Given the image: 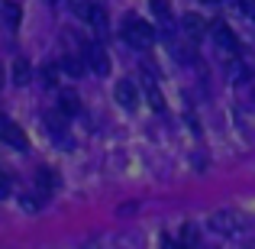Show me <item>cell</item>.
Listing matches in <instances>:
<instances>
[{
    "mask_svg": "<svg viewBox=\"0 0 255 249\" xmlns=\"http://www.w3.org/2000/svg\"><path fill=\"white\" fill-rule=\"evenodd\" d=\"M123 39L132 45V49L145 52L152 42H155V29H152L145 19H139V16H126V23H123Z\"/></svg>",
    "mask_w": 255,
    "mask_h": 249,
    "instance_id": "6da1fadb",
    "label": "cell"
},
{
    "mask_svg": "<svg viewBox=\"0 0 255 249\" xmlns=\"http://www.w3.org/2000/svg\"><path fill=\"white\" fill-rule=\"evenodd\" d=\"M87 23H91L94 29L100 32V36H104V32H107V13L100 10V6H94V10H91V19H87Z\"/></svg>",
    "mask_w": 255,
    "mask_h": 249,
    "instance_id": "2e32d148",
    "label": "cell"
},
{
    "mask_svg": "<svg viewBox=\"0 0 255 249\" xmlns=\"http://www.w3.org/2000/svg\"><path fill=\"white\" fill-rule=\"evenodd\" d=\"M36 188H39V194H42V198H49L52 191H55L58 188V175H55V168H39L36 172Z\"/></svg>",
    "mask_w": 255,
    "mask_h": 249,
    "instance_id": "9c48e42d",
    "label": "cell"
},
{
    "mask_svg": "<svg viewBox=\"0 0 255 249\" xmlns=\"http://www.w3.org/2000/svg\"><path fill=\"white\" fill-rule=\"evenodd\" d=\"M71 10H75L81 19H91V10H94V3H91V0H71Z\"/></svg>",
    "mask_w": 255,
    "mask_h": 249,
    "instance_id": "e0dca14e",
    "label": "cell"
},
{
    "mask_svg": "<svg viewBox=\"0 0 255 249\" xmlns=\"http://www.w3.org/2000/svg\"><path fill=\"white\" fill-rule=\"evenodd\" d=\"M226 75H230L233 84H246L252 78V68L246 62H239V58H230V62H226Z\"/></svg>",
    "mask_w": 255,
    "mask_h": 249,
    "instance_id": "30bf717a",
    "label": "cell"
},
{
    "mask_svg": "<svg viewBox=\"0 0 255 249\" xmlns=\"http://www.w3.org/2000/svg\"><path fill=\"white\" fill-rule=\"evenodd\" d=\"M0 23H3L6 29H16L19 26V6L13 3V0H0Z\"/></svg>",
    "mask_w": 255,
    "mask_h": 249,
    "instance_id": "8fae6325",
    "label": "cell"
},
{
    "mask_svg": "<svg viewBox=\"0 0 255 249\" xmlns=\"http://www.w3.org/2000/svg\"><path fill=\"white\" fill-rule=\"evenodd\" d=\"M6 194H10V175H6L3 168H0V201H3Z\"/></svg>",
    "mask_w": 255,
    "mask_h": 249,
    "instance_id": "ffe728a7",
    "label": "cell"
},
{
    "mask_svg": "<svg viewBox=\"0 0 255 249\" xmlns=\"http://www.w3.org/2000/svg\"><path fill=\"white\" fill-rule=\"evenodd\" d=\"M236 3H239V10H243V16L255 23V0H236Z\"/></svg>",
    "mask_w": 255,
    "mask_h": 249,
    "instance_id": "d6986e66",
    "label": "cell"
},
{
    "mask_svg": "<svg viewBox=\"0 0 255 249\" xmlns=\"http://www.w3.org/2000/svg\"><path fill=\"white\" fill-rule=\"evenodd\" d=\"M181 32H184L191 42H197V39L207 36V23L197 16V13H184V16H181Z\"/></svg>",
    "mask_w": 255,
    "mask_h": 249,
    "instance_id": "8992f818",
    "label": "cell"
},
{
    "mask_svg": "<svg viewBox=\"0 0 255 249\" xmlns=\"http://www.w3.org/2000/svg\"><path fill=\"white\" fill-rule=\"evenodd\" d=\"M13 81L16 84L29 81V62H26V58H16V62H13Z\"/></svg>",
    "mask_w": 255,
    "mask_h": 249,
    "instance_id": "9a60e30c",
    "label": "cell"
},
{
    "mask_svg": "<svg viewBox=\"0 0 255 249\" xmlns=\"http://www.w3.org/2000/svg\"><path fill=\"white\" fill-rule=\"evenodd\" d=\"M210 227L217 233H223V237H233V233L239 230V220H236V214H230V211H217L210 217Z\"/></svg>",
    "mask_w": 255,
    "mask_h": 249,
    "instance_id": "52a82bcc",
    "label": "cell"
},
{
    "mask_svg": "<svg viewBox=\"0 0 255 249\" xmlns=\"http://www.w3.org/2000/svg\"><path fill=\"white\" fill-rule=\"evenodd\" d=\"M178 246H181V249H197V246H200V230H197V224H184V227H181Z\"/></svg>",
    "mask_w": 255,
    "mask_h": 249,
    "instance_id": "7c38bea8",
    "label": "cell"
},
{
    "mask_svg": "<svg viewBox=\"0 0 255 249\" xmlns=\"http://www.w3.org/2000/svg\"><path fill=\"white\" fill-rule=\"evenodd\" d=\"M213 42H217V49H220V55L230 62V58H239V39H236V32L230 29V26H223V23H213Z\"/></svg>",
    "mask_w": 255,
    "mask_h": 249,
    "instance_id": "3957f363",
    "label": "cell"
},
{
    "mask_svg": "<svg viewBox=\"0 0 255 249\" xmlns=\"http://www.w3.org/2000/svg\"><path fill=\"white\" fill-rule=\"evenodd\" d=\"M45 130H49V136L55 139L62 149H71V136H68V126H65V113L62 110H55V113L45 117Z\"/></svg>",
    "mask_w": 255,
    "mask_h": 249,
    "instance_id": "5b68a950",
    "label": "cell"
},
{
    "mask_svg": "<svg viewBox=\"0 0 255 249\" xmlns=\"http://www.w3.org/2000/svg\"><path fill=\"white\" fill-rule=\"evenodd\" d=\"M58 110L65 113V117H75L78 110H81V100H78L75 91H58Z\"/></svg>",
    "mask_w": 255,
    "mask_h": 249,
    "instance_id": "5bb4252c",
    "label": "cell"
},
{
    "mask_svg": "<svg viewBox=\"0 0 255 249\" xmlns=\"http://www.w3.org/2000/svg\"><path fill=\"white\" fill-rule=\"evenodd\" d=\"M117 100H120L123 107H129V110H132V107L139 104V87L132 84L129 78H123V81H117Z\"/></svg>",
    "mask_w": 255,
    "mask_h": 249,
    "instance_id": "ba28073f",
    "label": "cell"
},
{
    "mask_svg": "<svg viewBox=\"0 0 255 249\" xmlns=\"http://www.w3.org/2000/svg\"><path fill=\"white\" fill-rule=\"evenodd\" d=\"M0 87H3V68H0Z\"/></svg>",
    "mask_w": 255,
    "mask_h": 249,
    "instance_id": "7402d4cb",
    "label": "cell"
},
{
    "mask_svg": "<svg viewBox=\"0 0 255 249\" xmlns=\"http://www.w3.org/2000/svg\"><path fill=\"white\" fill-rule=\"evenodd\" d=\"M81 52H84V62H87V68H91L94 75H107V71H110V55H107V49L97 42V39H84Z\"/></svg>",
    "mask_w": 255,
    "mask_h": 249,
    "instance_id": "7a4b0ae2",
    "label": "cell"
},
{
    "mask_svg": "<svg viewBox=\"0 0 255 249\" xmlns=\"http://www.w3.org/2000/svg\"><path fill=\"white\" fill-rule=\"evenodd\" d=\"M165 249H181V246H178V240H165Z\"/></svg>",
    "mask_w": 255,
    "mask_h": 249,
    "instance_id": "44dd1931",
    "label": "cell"
},
{
    "mask_svg": "<svg viewBox=\"0 0 255 249\" xmlns=\"http://www.w3.org/2000/svg\"><path fill=\"white\" fill-rule=\"evenodd\" d=\"M42 81H45V84H55V81H58V65H52V62L42 65Z\"/></svg>",
    "mask_w": 255,
    "mask_h": 249,
    "instance_id": "ac0fdd59",
    "label": "cell"
},
{
    "mask_svg": "<svg viewBox=\"0 0 255 249\" xmlns=\"http://www.w3.org/2000/svg\"><path fill=\"white\" fill-rule=\"evenodd\" d=\"M52 3H55V0H52Z\"/></svg>",
    "mask_w": 255,
    "mask_h": 249,
    "instance_id": "603a6c76",
    "label": "cell"
},
{
    "mask_svg": "<svg viewBox=\"0 0 255 249\" xmlns=\"http://www.w3.org/2000/svg\"><path fill=\"white\" fill-rule=\"evenodd\" d=\"M0 143H6L10 149H29V139H26V133L19 130L16 123H13L6 113H0Z\"/></svg>",
    "mask_w": 255,
    "mask_h": 249,
    "instance_id": "277c9868",
    "label": "cell"
},
{
    "mask_svg": "<svg viewBox=\"0 0 255 249\" xmlns=\"http://www.w3.org/2000/svg\"><path fill=\"white\" fill-rule=\"evenodd\" d=\"M149 6H152V13H155L158 23H162L165 29H171V26H174V13H171L168 0H149Z\"/></svg>",
    "mask_w": 255,
    "mask_h": 249,
    "instance_id": "4fadbf2b",
    "label": "cell"
}]
</instances>
